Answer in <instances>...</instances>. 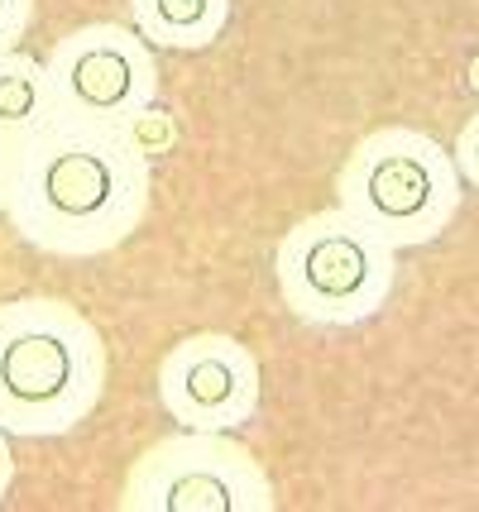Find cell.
<instances>
[{
  "label": "cell",
  "instance_id": "obj_12",
  "mask_svg": "<svg viewBox=\"0 0 479 512\" xmlns=\"http://www.w3.org/2000/svg\"><path fill=\"white\" fill-rule=\"evenodd\" d=\"M10 431H0V503L10 498V489H15V455H10Z\"/></svg>",
  "mask_w": 479,
  "mask_h": 512
},
{
  "label": "cell",
  "instance_id": "obj_1",
  "mask_svg": "<svg viewBox=\"0 0 479 512\" xmlns=\"http://www.w3.org/2000/svg\"><path fill=\"white\" fill-rule=\"evenodd\" d=\"M149 158L135 130L53 115L15 144L5 221L29 249L53 259H96L149 216Z\"/></svg>",
  "mask_w": 479,
  "mask_h": 512
},
{
  "label": "cell",
  "instance_id": "obj_2",
  "mask_svg": "<svg viewBox=\"0 0 479 512\" xmlns=\"http://www.w3.org/2000/svg\"><path fill=\"white\" fill-rule=\"evenodd\" d=\"M106 340L63 297L0 302V431L53 441L92 417L106 398Z\"/></svg>",
  "mask_w": 479,
  "mask_h": 512
},
{
  "label": "cell",
  "instance_id": "obj_6",
  "mask_svg": "<svg viewBox=\"0 0 479 512\" xmlns=\"http://www.w3.org/2000/svg\"><path fill=\"white\" fill-rule=\"evenodd\" d=\"M48 77L58 96V115L139 130L159 106V63L154 48L135 34V24H82L48 48Z\"/></svg>",
  "mask_w": 479,
  "mask_h": 512
},
{
  "label": "cell",
  "instance_id": "obj_8",
  "mask_svg": "<svg viewBox=\"0 0 479 512\" xmlns=\"http://www.w3.org/2000/svg\"><path fill=\"white\" fill-rule=\"evenodd\" d=\"M235 0H130V24L149 48L202 53L230 24Z\"/></svg>",
  "mask_w": 479,
  "mask_h": 512
},
{
  "label": "cell",
  "instance_id": "obj_10",
  "mask_svg": "<svg viewBox=\"0 0 479 512\" xmlns=\"http://www.w3.org/2000/svg\"><path fill=\"white\" fill-rule=\"evenodd\" d=\"M451 158H456V173L465 187H475L479 192V115H470L465 125H460L456 144H451Z\"/></svg>",
  "mask_w": 479,
  "mask_h": 512
},
{
  "label": "cell",
  "instance_id": "obj_13",
  "mask_svg": "<svg viewBox=\"0 0 479 512\" xmlns=\"http://www.w3.org/2000/svg\"><path fill=\"white\" fill-rule=\"evenodd\" d=\"M10 173H15V144L0 134V216H5V197H10Z\"/></svg>",
  "mask_w": 479,
  "mask_h": 512
},
{
  "label": "cell",
  "instance_id": "obj_4",
  "mask_svg": "<svg viewBox=\"0 0 479 512\" xmlns=\"http://www.w3.org/2000/svg\"><path fill=\"white\" fill-rule=\"evenodd\" d=\"M274 283L283 307L321 331L365 326L388 307L398 254L341 206L312 211L278 240Z\"/></svg>",
  "mask_w": 479,
  "mask_h": 512
},
{
  "label": "cell",
  "instance_id": "obj_11",
  "mask_svg": "<svg viewBox=\"0 0 479 512\" xmlns=\"http://www.w3.org/2000/svg\"><path fill=\"white\" fill-rule=\"evenodd\" d=\"M29 20H34V0H0V53L20 48Z\"/></svg>",
  "mask_w": 479,
  "mask_h": 512
},
{
  "label": "cell",
  "instance_id": "obj_3",
  "mask_svg": "<svg viewBox=\"0 0 479 512\" xmlns=\"http://www.w3.org/2000/svg\"><path fill=\"white\" fill-rule=\"evenodd\" d=\"M465 182L446 144L412 125L365 134L336 168V206L379 235L393 254L422 249L456 221Z\"/></svg>",
  "mask_w": 479,
  "mask_h": 512
},
{
  "label": "cell",
  "instance_id": "obj_7",
  "mask_svg": "<svg viewBox=\"0 0 479 512\" xmlns=\"http://www.w3.org/2000/svg\"><path fill=\"white\" fill-rule=\"evenodd\" d=\"M154 393L163 417L187 431H235L259 412V359L240 335H183L163 350Z\"/></svg>",
  "mask_w": 479,
  "mask_h": 512
},
{
  "label": "cell",
  "instance_id": "obj_9",
  "mask_svg": "<svg viewBox=\"0 0 479 512\" xmlns=\"http://www.w3.org/2000/svg\"><path fill=\"white\" fill-rule=\"evenodd\" d=\"M53 115H58V96H53L48 63L29 58L20 48L0 53V134L20 144L34 130H44Z\"/></svg>",
  "mask_w": 479,
  "mask_h": 512
},
{
  "label": "cell",
  "instance_id": "obj_5",
  "mask_svg": "<svg viewBox=\"0 0 479 512\" xmlns=\"http://www.w3.org/2000/svg\"><path fill=\"white\" fill-rule=\"evenodd\" d=\"M120 512H278L269 469L230 431H173L125 469Z\"/></svg>",
  "mask_w": 479,
  "mask_h": 512
}]
</instances>
